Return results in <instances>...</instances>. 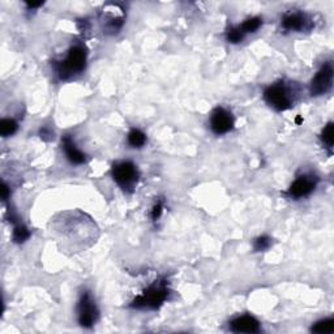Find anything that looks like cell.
I'll use <instances>...</instances> for the list:
<instances>
[{
	"label": "cell",
	"mask_w": 334,
	"mask_h": 334,
	"mask_svg": "<svg viewBox=\"0 0 334 334\" xmlns=\"http://www.w3.org/2000/svg\"><path fill=\"white\" fill-rule=\"evenodd\" d=\"M86 62H88V50L84 45L76 43L68 50L67 57L54 63V68L60 80L66 81L76 74H80L86 67Z\"/></svg>",
	"instance_id": "6da1fadb"
},
{
	"label": "cell",
	"mask_w": 334,
	"mask_h": 334,
	"mask_svg": "<svg viewBox=\"0 0 334 334\" xmlns=\"http://www.w3.org/2000/svg\"><path fill=\"white\" fill-rule=\"evenodd\" d=\"M170 294L169 286L166 279H157L151 285L145 288L144 291L141 292L132 300L131 307L134 310H159L165 302L167 300Z\"/></svg>",
	"instance_id": "7a4b0ae2"
},
{
	"label": "cell",
	"mask_w": 334,
	"mask_h": 334,
	"mask_svg": "<svg viewBox=\"0 0 334 334\" xmlns=\"http://www.w3.org/2000/svg\"><path fill=\"white\" fill-rule=\"evenodd\" d=\"M111 176L114 182L126 192L132 194L136 188L140 179L137 166L131 161H120L113 165L111 169Z\"/></svg>",
	"instance_id": "3957f363"
},
{
	"label": "cell",
	"mask_w": 334,
	"mask_h": 334,
	"mask_svg": "<svg viewBox=\"0 0 334 334\" xmlns=\"http://www.w3.org/2000/svg\"><path fill=\"white\" fill-rule=\"evenodd\" d=\"M263 97L265 102L278 113L286 111L294 106V97L291 94V90L283 81H278L267 86L263 93Z\"/></svg>",
	"instance_id": "277c9868"
},
{
	"label": "cell",
	"mask_w": 334,
	"mask_h": 334,
	"mask_svg": "<svg viewBox=\"0 0 334 334\" xmlns=\"http://www.w3.org/2000/svg\"><path fill=\"white\" fill-rule=\"evenodd\" d=\"M99 310L92 292L84 290L77 303V321L82 328L90 329L98 321Z\"/></svg>",
	"instance_id": "5b68a950"
},
{
	"label": "cell",
	"mask_w": 334,
	"mask_h": 334,
	"mask_svg": "<svg viewBox=\"0 0 334 334\" xmlns=\"http://www.w3.org/2000/svg\"><path fill=\"white\" fill-rule=\"evenodd\" d=\"M333 86V66L331 62L324 63L313 76L310 84V93L312 97L327 94Z\"/></svg>",
	"instance_id": "8992f818"
},
{
	"label": "cell",
	"mask_w": 334,
	"mask_h": 334,
	"mask_svg": "<svg viewBox=\"0 0 334 334\" xmlns=\"http://www.w3.org/2000/svg\"><path fill=\"white\" fill-rule=\"evenodd\" d=\"M319 179L317 176L311 175V174H303V175L298 176L291 186L288 187V190L286 191V196L294 200H299L303 197L310 196L313 191L316 190Z\"/></svg>",
	"instance_id": "52a82bcc"
},
{
	"label": "cell",
	"mask_w": 334,
	"mask_h": 334,
	"mask_svg": "<svg viewBox=\"0 0 334 334\" xmlns=\"http://www.w3.org/2000/svg\"><path fill=\"white\" fill-rule=\"evenodd\" d=\"M235 120L234 116L230 113L229 110H226L225 107L218 106L215 107L210 114V130L213 131V134L217 136H222L231 132L234 128Z\"/></svg>",
	"instance_id": "ba28073f"
},
{
	"label": "cell",
	"mask_w": 334,
	"mask_h": 334,
	"mask_svg": "<svg viewBox=\"0 0 334 334\" xmlns=\"http://www.w3.org/2000/svg\"><path fill=\"white\" fill-rule=\"evenodd\" d=\"M281 26L286 32H303L312 28L311 20L304 12L294 11L283 14L281 20Z\"/></svg>",
	"instance_id": "9c48e42d"
},
{
	"label": "cell",
	"mask_w": 334,
	"mask_h": 334,
	"mask_svg": "<svg viewBox=\"0 0 334 334\" xmlns=\"http://www.w3.org/2000/svg\"><path fill=\"white\" fill-rule=\"evenodd\" d=\"M230 331L234 333H259L261 331L260 323L256 317L251 315H242V316L235 317L234 320L230 321L229 324Z\"/></svg>",
	"instance_id": "30bf717a"
},
{
	"label": "cell",
	"mask_w": 334,
	"mask_h": 334,
	"mask_svg": "<svg viewBox=\"0 0 334 334\" xmlns=\"http://www.w3.org/2000/svg\"><path fill=\"white\" fill-rule=\"evenodd\" d=\"M62 145H63V150L66 153V157H67V159L70 163H73V165H82V163L86 162V155L76 146L74 141L72 140L70 136L66 134L62 138Z\"/></svg>",
	"instance_id": "8fae6325"
},
{
	"label": "cell",
	"mask_w": 334,
	"mask_h": 334,
	"mask_svg": "<svg viewBox=\"0 0 334 334\" xmlns=\"http://www.w3.org/2000/svg\"><path fill=\"white\" fill-rule=\"evenodd\" d=\"M13 234H12V239L14 243H24L30 238L32 232L29 231V229L21 222H14L13 223Z\"/></svg>",
	"instance_id": "7c38bea8"
},
{
	"label": "cell",
	"mask_w": 334,
	"mask_h": 334,
	"mask_svg": "<svg viewBox=\"0 0 334 334\" xmlns=\"http://www.w3.org/2000/svg\"><path fill=\"white\" fill-rule=\"evenodd\" d=\"M311 332L317 334H329L334 332V319L333 317H328L323 320L317 321L311 327Z\"/></svg>",
	"instance_id": "4fadbf2b"
},
{
	"label": "cell",
	"mask_w": 334,
	"mask_h": 334,
	"mask_svg": "<svg viewBox=\"0 0 334 334\" xmlns=\"http://www.w3.org/2000/svg\"><path fill=\"white\" fill-rule=\"evenodd\" d=\"M128 144L132 146V148H142L145 144H146V134L142 132V131L137 130V128H132L128 134Z\"/></svg>",
	"instance_id": "5bb4252c"
},
{
	"label": "cell",
	"mask_w": 334,
	"mask_h": 334,
	"mask_svg": "<svg viewBox=\"0 0 334 334\" xmlns=\"http://www.w3.org/2000/svg\"><path fill=\"white\" fill-rule=\"evenodd\" d=\"M261 25H263V18L260 17H250L244 20L240 25H238L240 29V32L243 34L246 35L248 33H255L257 32L259 29L261 28Z\"/></svg>",
	"instance_id": "9a60e30c"
},
{
	"label": "cell",
	"mask_w": 334,
	"mask_h": 334,
	"mask_svg": "<svg viewBox=\"0 0 334 334\" xmlns=\"http://www.w3.org/2000/svg\"><path fill=\"white\" fill-rule=\"evenodd\" d=\"M17 128L18 123L14 119H11V118H4L0 122V134L3 137H9V136L14 134Z\"/></svg>",
	"instance_id": "2e32d148"
},
{
	"label": "cell",
	"mask_w": 334,
	"mask_h": 334,
	"mask_svg": "<svg viewBox=\"0 0 334 334\" xmlns=\"http://www.w3.org/2000/svg\"><path fill=\"white\" fill-rule=\"evenodd\" d=\"M320 138L323 141V144L325 145V148L329 150V153H332V149H333V122H329V123L324 127V130L321 131Z\"/></svg>",
	"instance_id": "e0dca14e"
},
{
	"label": "cell",
	"mask_w": 334,
	"mask_h": 334,
	"mask_svg": "<svg viewBox=\"0 0 334 334\" xmlns=\"http://www.w3.org/2000/svg\"><path fill=\"white\" fill-rule=\"evenodd\" d=\"M246 35L243 34L240 32L239 26L236 25V26H230L227 29V32H226V41L229 43H232V45H236V43H240L244 39Z\"/></svg>",
	"instance_id": "ac0fdd59"
},
{
	"label": "cell",
	"mask_w": 334,
	"mask_h": 334,
	"mask_svg": "<svg viewBox=\"0 0 334 334\" xmlns=\"http://www.w3.org/2000/svg\"><path fill=\"white\" fill-rule=\"evenodd\" d=\"M271 246V238L267 235H261L256 238L254 242V251L255 252H264L269 250Z\"/></svg>",
	"instance_id": "d6986e66"
},
{
	"label": "cell",
	"mask_w": 334,
	"mask_h": 334,
	"mask_svg": "<svg viewBox=\"0 0 334 334\" xmlns=\"http://www.w3.org/2000/svg\"><path fill=\"white\" fill-rule=\"evenodd\" d=\"M162 213H163V200L158 199L157 202L154 204V206H153V209H151V219L153 221H158L161 218Z\"/></svg>",
	"instance_id": "ffe728a7"
},
{
	"label": "cell",
	"mask_w": 334,
	"mask_h": 334,
	"mask_svg": "<svg viewBox=\"0 0 334 334\" xmlns=\"http://www.w3.org/2000/svg\"><path fill=\"white\" fill-rule=\"evenodd\" d=\"M1 191H3V195H1L3 201H7L8 199H9V196H11V190H9V187H8L7 183H3V188H1Z\"/></svg>",
	"instance_id": "44dd1931"
},
{
	"label": "cell",
	"mask_w": 334,
	"mask_h": 334,
	"mask_svg": "<svg viewBox=\"0 0 334 334\" xmlns=\"http://www.w3.org/2000/svg\"><path fill=\"white\" fill-rule=\"evenodd\" d=\"M26 7H28V9H35V8H38V7H42L43 5V1H38V3H30V1H26Z\"/></svg>",
	"instance_id": "7402d4cb"
},
{
	"label": "cell",
	"mask_w": 334,
	"mask_h": 334,
	"mask_svg": "<svg viewBox=\"0 0 334 334\" xmlns=\"http://www.w3.org/2000/svg\"><path fill=\"white\" fill-rule=\"evenodd\" d=\"M296 123H298V124L302 123V119H300V118H296Z\"/></svg>",
	"instance_id": "603a6c76"
}]
</instances>
